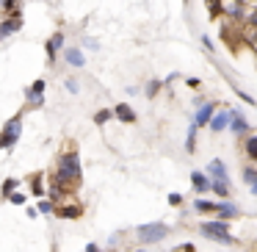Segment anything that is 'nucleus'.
<instances>
[{
  "mask_svg": "<svg viewBox=\"0 0 257 252\" xmlns=\"http://www.w3.org/2000/svg\"><path fill=\"white\" fill-rule=\"evenodd\" d=\"M80 180H83V166H80L78 150H64L56 158V172L50 178V186H56L58 191H64L69 197L80 186Z\"/></svg>",
  "mask_w": 257,
  "mask_h": 252,
  "instance_id": "f257e3e1",
  "label": "nucleus"
},
{
  "mask_svg": "<svg viewBox=\"0 0 257 252\" xmlns=\"http://www.w3.org/2000/svg\"><path fill=\"white\" fill-rule=\"evenodd\" d=\"M61 56H64V64L67 67H72V69H83L86 67V53H83V47H64L61 50Z\"/></svg>",
  "mask_w": 257,
  "mask_h": 252,
  "instance_id": "ddd939ff",
  "label": "nucleus"
},
{
  "mask_svg": "<svg viewBox=\"0 0 257 252\" xmlns=\"http://www.w3.org/2000/svg\"><path fill=\"white\" fill-rule=\"evenodd\" d=\"M205 175L210 180H221V178H229V172H227V163L221 161V158H213L210 163L205 166Z\"/></svg>",
  "mask_w": 257,
  "mask_h": 252,
  "instance_id": "dca6fc26",
  "label": "nucleus"
},
{
  "mask_svg": "<svg viewBox=\"0 0 257 252\" xmlns=\"http://www.w3.org/2000/svg\"><path fill=\"white\" fill-rule=\"evenodd\" d=\"M243 155L249 158L251 163H257V133L251 130L249 136H243Z\"/></svg>",
  "mask_w": 257,
  "mask_h": 252,
  "instance_id": "6ab92c4d",
  "label": "nucleus"
},
{
  "mask_svg": "<svg viewBox=\"0 0 257 252\" xmlns=\"http://www.w3.org/2000/svg\"><path fill=\"white\" fill-rule=\"evenodd\" d=\"M196 133H199V128L191 122V125H188V133H185V144H183L188 155H194V152H196Z\"/></svg>",
  "mask_w": 257,
  "mask_h": 252,
  "instance_id": "412c9836",
  "label": "nucleus"
},
{
  "mask_svg": "<svg viewBox=\"0 0 257 252\" xmlns=\"http://www.w3.org/2000/svg\"><path fill=\"white\" fill-rule=\"evenodd\" d=\"M232 114H235V106L218 108V111L210 117V122H207V130H210L213 136H221V133H227V125H229V119H232Z\"/></svg>",
  "mask_w": 257,
  "mask_h": 252,
  "instance_id": "423d86ee",
  "label": "nucleus"
},
{
  "mask_svg": "<svg viewBox=\"0 0 257 252\" xmlns=\"http://www.w3.org/2000/svg\"><path fill=\"white\" fill-rule=\"evenodd\" d=\"M216 219H224V222H232V219H238L240 216V208H238V202H232L227 197V200H218L216 202Z\"/></svg>",
  "mask_w": 257,
  "mask_h": 252,
  "instance_id": "9b49d317",
  "label": "nucleus"
},
{
  "mask_svg": "<svg viewBox=\"0 0 257 252\" xmlns=\"http://www.w3.org/2000/svg\"><path fill=\"white\" fill-rule=\"evenodd\" d=\"M111 119H113L111 108H100V111L94 114V125H105V122H111Z\"/></svg>",
  "mask_w": 257,
  "mask_h": 252,
  "instance_id": "cd10ccee",
  "label": "nucleus"
},
{
  "mask_svg": "<svg viewBox=\"0 0 257 252\" xmlns=\"http://www.w3.org/2000/svg\"><path fill=\"white\" fill-rule=\"evenodd\" d=\"M119 241H122V235H119V233H111V235H108V246H111V249H116Z\"/></svg>",
  "mask_w": 257,
  "mask_h": 252,
  "instance_id": "72a5a7b5",
  "label": "nucleus"
},
{
  "mask_svg": "<svg viewBox=\"0 0 257 252\" xmlns=\"http://www.w3.org/2000/svg\"><path fill=\"white\" fill-rule=\"evenodd\" d=\"M205 100H207L205 95H194V100H191V103H194V108H199V106H202V103H205Z\"/></svg>",
  "mask_w": 257,
  "mask_h": 252,
  "instance_id": "e433bc0d",
  "label": "nucleus"
},
{
  "mask_svg": "<svg viewBox=\"0 0 257 252\" xmlns=\"http://www.w3.org/2000/svg\"><path fill=\"white\" fill-rule=\"evenodd\" d=\"M227 133L229 136H238V139H243V136L251 133V125H249V119H246L243 108L235 106V114H232V119H229V125H227Z\"/></svg>",
  "mask_w": 257,
  "mask_h": 252,
  "instance_id": "6e6552de",
  "label": "nucleus"
},
{
  "mask_svg": "<svg viewBox=\"0 0 257 252\" xmlns=\"http://www.w3.org/2000/svg\"><path fill=\"white\" fill-rule=\"evenodd\" d=\"M210 191L218 197V200H227V197H232V186H229V178L210 180Z\"/></svg>",
  "mask_w": 257,
  "mask_h": 252,
  "instance_id": "f3484780",
  "label": "nucleus"
},
{
  "mask_svg": "<svg viewBox=\"0 0 257 252\" xmlns=\"http://www.w3.org/2000/svg\"><path fill=\"white\" fill-rule=\"evenodd\" d=\"M169 233H172L169 224L147 222V224H139V227H136V241H139V246H152V244H161Z\"/></svg>",
  "mask_w": 257,
  "mask_h": 252,
  "instance_id": "7ed1b4c3",
  "label": "nucleus"
},
{
  "mask_svg": "<svg viewBox=\"0 0 257 252\" xmlns=\"http://www.w3.org/2000/svg\"><path fill=\"white\" fill-rule=\"evenodd\" d=\"M31 183H28V189H31V194H34L36 197V200H39V197H45V183H42V180H45V172H34V175H31Z\"/></svg>",
  "mask_w": 257,
  "mask_h": 252,
  "instance_id": "aec40b11",
  "label": "nucleus"
},
{
  "mask_svg": "<svg viewBox=\"0 0 257 252\" xmlns=\"http://www.w3.org/2000/svg\"><path fill=\"white\" fill-rule=\"evenodd\" d=\"M240 180L246 183V189H249V194L257 197V163H243V169H240Z\"/></svg>",
  "mask_w": 257,
  "mask_h": 252,
  "instance_id": "2eb2a0df",
  "label": "nucleus"
},
{
  "mask_svg": "<svg viewBox=\"0 0 257 252\" xmlns=\"http://www.w3.org/2000/svg\"><path fill=\"white\" fill-rule=\"evenodd\" d=\"M139 92H141L139 86H127V95H130V97H136V95H139Z\"/></svg>",
  "mask_w": 257,
  "mask_h": 252,
  "instance_id": "ea45409f",
  "label": "nucleus"
},
{
  "mask_svg": "<svg viewBox=\"0 0 257 252\" xmlns=\"http://www.w3.org/2000/svg\"><path fill=\"white\" fill-rule=\"evenodd\" d=\"M216 111H218V103H216V100H210V97H207V100L202 103V106L196 108L194 114H191V122H194L196 128L202 130V128H207V122H210V117H213V114H216Z\"/></svg>",
  "mask_w": 257,
  "mask_h": 252,
  "instance_id": "1a4fd4ad",
  "label": "nucleus"
},
{
  "mask_svg": "<svg viewBox=\"0 0 257 252\" xmlns=\"http://www.w3.org/2000/svg\"><path fill=\"white\" fill-rule=\"evenodd\" d=\"M83 252H102V246H100V244H94V241H89Z\"/></svg>",
  "mask_w": 257,
  "mask_h": 252,
  "instance_id": "c9c22d12",
  "label": "nucleus"
},
{
  "mask_svg": "<svg viewBox=\"0 0 257 252\" xmlns=\"http://www.w3.org/2000/svg\"><path fill=\"white\" fill-rule=\"evenodd\" d=\"M136 252H150V249H147V246H139V249H136Z\"/></svg>",
  "mask_w": 257,
  "mask_h": 252,
  "instance_id": "a19ab883",
  "label": "nucleus"
},
{
  "mask_svg": "<svg viewBox=\"0 0 257 252\" xmlns=\"http://www.w3.org/2000/svg\"><path fill=\"white\" fill-rule=\"evenodd\" d=\"M180 246H183V252H196V246L191 244V241H185V244H180Z\"/></svg>",
  "mask_w": 257,
  "mask_h": 252,
  "instance_id": "58836bf2",
  "label": "nucleus"
},
{
  "mask_svg": "<svg viewBox=\"0 0 257 252\" xmlns=\"http://www.w3.org/2000/svg\"><path fill=\"white\" fill-rule=\"evenodd\" d=\"M191 211H194V213H199V216H207V213H213V211H216V202H213V200H207V197H196V200L191 202Z\"/></svg>",
  "mask_w": 257,
  "mask_h": 252,
  "instance_id": "a211bd4d",
  "label": "nucleus"
},
{
  "mask_svg": "<svg viewBox=\"0 0 257 252\" xmlns=\"http://www.w3.org/2000/svg\"><path fill=\"white\" fill-rule=\"evenodd\" d=\"M53 216H58V219H80L83 216V205H80V202H72V200H64V202L56 205Z\"/></svg>",
  "mask_w": 257,
  "mask_h": 252,
  "instance_id": "9d476101",
  "label": "nucleus"
},
{
  "mask_svg": "<svg viewBox=\"0 0 257 252\" xmlns=\"http://www.w3.org/2000/svg\"><path fill=\"white\" fill-rule=\"evenodd\" d=\"M25 213H28V219H36V216H39V213H36V208H34V205H28V208H25Z\"/></svg>",
  "mask_w": 257,
  "mask_h": 252,
  "instance_id": "4c0bfd02",
  "label": "nucleus"
},
{
  "mask_svg": "<svg viewBox=\"0 0 257 252\" xmlns=\"http://www.w3.org/2000/svg\"><path fill=\"white\" fill-rule=\"evenodd\" d=\"M23 114L25 111H20V114H14L12 119H6V125L0 128V150H14L17 147V141L23 139Z\"/></svg>",
  "mask_w": 257,
  "mask_h": 252,
  "instance_id": "20e7f679",
  "label": "nucleus"
},
{
  "mask_svg": "<svg viewBox=\"0 0 257 252\" xmlns=\"http://www.w3.org/2000/svg\"><path fill=\"white\" fill-rule=\"evenodd\" d=\"M202 47H205V53H210V56H213V53H216V45H213V39H210V36H207V34H202Z\"/></svg>",
  "mask_w": 257,
  "mask_h": 252,
  "instance_id": "473e14b6",
  "label": "nucleus"
},
{
  "mask_svg": "<svg viewBox=\"0 0 257 252\" xmlns=\"http://www.w3.org/2000/svg\"><path fill=\"white\" fill-rule=\"evenodd\" d=\"M113 119L116 122H124V125H136L139 122V114H136V108L130 106V103H116V106L111 108Z\"/></svg>",
  "mask_w": 257,
  "mask_h": 252,
  "instance_id": "f8f14e48",
  "label": "nucleus"
},
{
  "mask_svg": "<svg viewBox=\"0 0 257 252\" xmlns=\"http://www.w3.org/2000/svg\"><path fill=\"white\" fill-rule=\"evenodd\" d=\"M34 208H36V213H39V216H53V211H56V202H50L47 197H39Z\"/></svg>",
  "mask_w": 257,
  "mask_h": 252,
  "instance_id": "5701e85b",
  "label": "nucleus"
},
{
  "mask_svg": "<svg viewBox=\"0 0 257 252\" xmlns=\"http://www.w3.org/2000/svg\"><path fill=\"white\" fill-rule=\"evenodd\" d=\"M191 186H194L196 197H207V194H210V178H207L202 169H194V172H191Z\"/></svg>",
  "mask_w": 257,
  "mask_h": 252,
  "instance_id": "4468645a",
  "label": "nucleus"
},
{
  "mask_svg": "<svg viewBox=\"0 0 257 252\" xmlns=\"http://www.w3.org/2000/svg\"><path fill=\"white\" fill-rule=\"evenodd\" d=\"M185 86H188V89H199L202 80H199V78H185Z\"/></svg>",
  "mask_w": 257,
  "mask_h": 252,
  "instance_id": "f704fd0d",
  "label": "nucleus"
},
{
  "mask_svg": "<svg viewBox=\"0 0 257 252\" xmlns=\"http://www.w3.org/2000/svg\"><path fill=\"white\" fill-rule=\"evenodd\" d=\"M64 47H67V34H64V31H56V34L45 42V53H47V64H50V67H56V61H58Z\"/></svg>",
  "mask_w": 257,
  "mask_h": 252,
  "instance_id": "0eeeda50",
  "label": "nucleus"
},
{
  "mask_svg": "<svg viewBox=\"0 0 257 252\" xmlns=\"http://www.w3.org/2000/svg\"><path fill=\"white\" fill-rule=\"evenodd\" d=\"M0 12H3V17H6V14L23 12V9H20V0H0Z\"/></svg>",
  "mask_w": 257,
  "mask_h": 252,
  "instance_id": "a878e982",
  "label": "nucleus"
},
{
  "mask_svg": "<svg viewBox=\"0 0 257 252\" xmlns=\"http://www.w3.org/2000/svg\"><path fill=\"white\" fill-rule=\"evenodd\" d=\"M64 89H67L69 95H78V92H80V80L72 78V75H67V78H64Z\"/></svg>",
  "mask_w": 257,
  "mask_h": 252,
  "instance_id": "bb28decb",
  "label": "nucleus"
},
{
  "mask_svg": "<svg viewBox=\"0 0 257 252\" xmlns=\"http://www.w3.org/2000/svg\"><path fill=\"white\" fill-rule=\"evenodd\" d=\"M196 230H199V235H205V238L216 241V244L238 246V238L229 233V222H224V219H207V222H202Z\"/></svg>",
  "mask_w": 257,
  "mask_h": 252,
  "instance_id": "f03ea898",
  "label": "nucleus"
},
{
  "mask_svg": "<svg viewBox=\"0 0 257 252\" xmlns=\"http://www.w3.org/2000/svg\"><path fill=\"white\" fill-rule=\"evenodd\" d=\"M243 23L249 25L251 31H257V6H251L249 12H246V17H243Z\"/></svg>",
  "mask_w": 257,
  "mask_h": 252,
  "instance_id": "c85d7f7f",
  "label": "nucleus"
},
{
  "mask_svg": "<svg viewBox=\"0 0 257 252\" xmlns=\"http://www.w3.org/2000/svg\"><path fill=\"white\" fill-rule=\"evenodd\" d=\"M183 3H191V0H183Z\"/></svg>",
  "mask_w": 257,
  "mask_h": 252,
  "instance_id": "79ce46f5",
  "label": "nucleus"
},
{
  "mask_svg": "<svg viewBox=\"0 0 257 252\" xmlns=\"http://www.w3.org/2000/svg\"><path fill=\"white\" fill-rule=\"evenodd\" d=\"M161 89H163V80H158V78H152L150 83L144 86V95L150 97V100H155L158 95H161Z\"/></svg>",
  "mask_w": 257,
  "mask_h": 252,
  "instance_id": "b1692460",
  "label": "nucleus"
},
{
  "mask_svg": "<svg viewBox=\"0 0 257 252\" xmlns=\"http://www.w3.org/2000/svg\"><path fill=\"white\" fill-rule=\"evenodd\" d=\"M45 92H47V80L36 78L34 83L25 89V108H28V111H39V108H45Z\"/></svg>",
  "mask_w": 257,
  "mask_h": 252,
  "instance_id": "39448f33",
  "label": "nucleus"
},
{
  "mask_svg": "<svg viewBox=\"0 0 257 252\" xmlns=\"http://www.w3.org/2000/svg\"><path fill=\"white\" fill-rule=\"evenodd\" d=\"M166 200H169V205H172V208H183V194H177V191H172V194H169L166 197Z\"/></svg>",
  "mask_w": 257,
  "mask_h": 252,
  "instance_id": "2f4dec72",
  "label": "nucleus"
},
{
  "mask_svg": "<svg viewBox=\"0 0 257 252\" xmlns=\"http://www.w3.org/2000/svg\"><path fill=\"white\" fill-rule=\"evenodd\" d=\"M20 186H23V180H20V178H6L3 183H0V197L6 200V197L12 194V191H17Z\"/></svg>",
  "mask_w": 257,
  "mask_h": 252,
  "instance_id": "4be33fe9",
  "label": "nucleus"
},
{
  "mask_svg": "<svg viewBox=\"0 0 257 252\" xmlns=\"http://www.w3.org/2000/svg\"><path fill=\"white\" fill-rule=\"evenodd\" d=\"M6 202H12V205H17V208H23V205H28V194L25 191H12V194L6 197Z\"/></svg>",
  "mask_w": 257,
  "mask_h": 252,
  "instance_id": "393cba45",
  "label": "nucleus"
},
{
  "mask_svg": "<svg viewBox=\"0 0 257 252\" xmlns=\"http://www.w3.org/2000/svg\"><path fill=\"white\" fill-rule=\"evenodd\" d=\"M80 45H83V50H91V53L100 50V42L91 39V36H83V39H80Z\"/></svg>",
  "mask_w": 257,
  "mask_h": 252,
  "instance_id": "c756f323",
  "label": "nucleus"
},
{
  "mask_svg": "<svg viewBox=\"0 0 257 252\" xmlns=\"http://www.w3.org/2000/svg\"><path fill=\"white\" fill-rule=\"evenodd\" d=\"M235 95H238V100H240V103H246L249 108H254V106H257V103H254V97H251L249 92H243V89H235Z\"/></svg>",
  "mask_w": 257,
  "mask_h": 252,
  "instance_id": "7c9ffc66",
  "label": "nucleus"
}]
</instances>
